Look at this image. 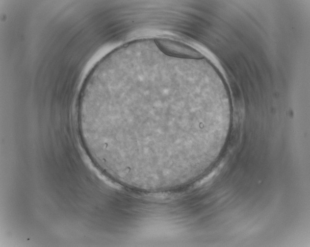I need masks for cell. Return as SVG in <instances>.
I'll return each mask as SVG.
<instances>
[{"label": "cell", "mask_w": 310, "mask_h": 247, "mask_svg": "<svg viewBox=\"0 0 310 247\" xmlns=\"http://www.w3.org/2000/svg\"><path fill=\"white\" fill-rule=\"evenodd\" d=\"M108 79L83 124L95 149L118 163H158L182 149L181 120L172 104L171 88L155 75Z\"/></svg>", "instance_id": "1"}, {"label": "cell", "mask_w": 310, "mask_h": 247, "mask_svg": "<svg viewBox=\"0 0 310 247\" xmlns=\"http://www.w3.org/2000/svg\"><path fill=\"white\" fill-rule=\"evenodd\" d=\"M158 46L165 53L172 56L185 57H196L199 54L188 46L166 40H159Z\"/></svg>", "instance_id": "2"}]
</instances>
